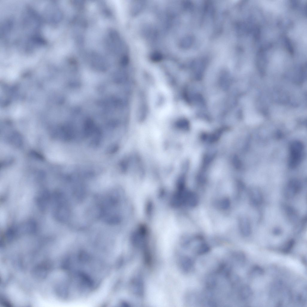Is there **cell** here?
Returning a JSON list of instances; mask_svg holds the SVG:
<instances>
[{"instance_id":"1","label":"cell","mask_w":307,"mask_h":307,"mask_svg":"<svg viewBox=\"0 0 307 307\" xmlns=\"http://www.w3.org/2000/svg\"><path fill=\"white\" fill-rule=\"evenodd\" d=\"M118 201L115 196L110 195L103 200L99 207V216L105 222L116 224L120 221L118 214Z\"/></svg>"},{"instance_id":"2","label":"cell","mask_w":307,"mask_h":307,"mask_svg":"<svg viewBox=\"0 0 307 307\" xmlns=\"http://www.w3.org/2000/svg\"><path fill=\"white\" fill-rule=\"evenodd\" d=\"M303 152V146L300 142H295L291 147L290 163L292 167L297 165L301 160Z\"/></svg>"},{"instance_id":"3","label":"cell","mask_w":307,"mask_h":307,"mask_svg":"<svg viewBox=\"0 0 307 307\" xmlns=\"http://www.w3.org/2000/svg\"><path fill=\"white\" fill-rule=\"evenodd\" d=\"M302 188V185L299 181L292 180L285 187L284 192V196L287 199L292 198L300 192Z\"/></svg>"},{"instance_id":"4","label":"cell","mask_w":307,"mask_h":307,"mask_svg":"<svg viewBox=\"0 0 307 307\" xmlns=\"http://www.w3.org/2000/svg\"><path fill=\"white\" fill-rule=\"evenodd\" d=\"M249 196L250 204L254 206H258L261 205L263 202V194L258 189H251L249 192Z\"/></svg>"},{"instance_id":"5","label":"cell","mask_w":307,"mask_h":307,"mask_svg":"<svg viewBox=\"0 0 307 307\" xmlns=\"http://www.w3.org/2000/svg\"><path fill=\"white\" fill-rule=\"evenodd\" d=\"M282 208L285 214L290 222L295 223L298 221L299 214L294 207L290 205L284 204L282 205Z\"/></svg>"},{"instance_id":"6","label":"cell","mask_w":307,"mask_h":307,"mask_svg":"<svg viewBox=\"0 0 307 307\" xmlns=\"http://www.w3.org/2000/svg\"><path fill=\"white\" fill-rule=\"evenodd\" d=\"M239 227L241 233L243 236L247 237L251 234V224L249 219L247 217L242 216L240 219Z\"/></svg>"},{"instance_id":"7","label":"cell","mask_w":307,"mask_h":307,"mask_svg":"<svg viewBox=\"0 0 307 307\" xmlns=\"http://www.w3.org/2000/svg\"><path fill=\"white\" fill-rule=\"evenodd\" d=\"M253 295L252 291L250 286L244 285L240 286L239 288L238 298L242 301L245 302L250 299Z\"/></svg>"},{"instance_id":"8","label":"cell","mask_w":307,"mask_h":307,"mask_svg":"<svg viewBox=\"0 0 307 307\" xmlns=\"http://www.w3.org/2000/svg\"><path fill=\"white\" fill-rule=\"evenodd\" d=\"M295 243V241L293 239L288 240L282 249V252L285 254L289 253L292 249Z\"/></svg>"},{"instance_id":"9","label":"cell","mask_w":307,"mask_h":307,"mask_svg":"<svg viewBox=\"0 0 307 307\" xmlns=\"http://www.w3.org/2000/svg\"><path fill=\"white\" fill-rule=\"evenodd\" d=\"M306 216L304 217L296 225L294 228L295 233H299L301 232L303 229L306 223Z\"/></svg>"},{"instance_id":"10","label":"cell","mask_w":307,"mask_h":307,"mask_svg":"<svg viewBox=\"0 0 307 307\" xmlns=\"http://www.w3.org/2000/svg\"><path fill=\"white\" fill-rule=\"evenodd\" d=\"M250 273L253 275H261L264 274V270L261 267L256 265L252 267Z\"/></svg>"},{"instance_id":"11","label":"cell","mask_w":307,"mask_h":307,"mask_svg":"<svg viewBox=\"0 0 307 307\" xmlns=\"http://www.w3.org/2000/svg\"><path fill=\"white\" fill-rule=\"evenodd\" d=\"M272 232L275 235L278 236L282 233V230L279 227H276L273 229Z\"/></svg>"},{"instance_id":"12","label":"cell","mask_w":307,"mask_h":307,"mask_svg":"<svg viewBox=\"0 0 307 307\" xmlns=\"http://www.w3.org/2000/svg\"><path fill=\"white\" fill-rule=\"evenodd\" d=\"M151 57L152 60L155 61L160 60L162 58L161 55L159 53L156 52L152 55Z\"/></svg>"}]
</instances>
